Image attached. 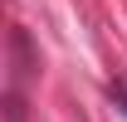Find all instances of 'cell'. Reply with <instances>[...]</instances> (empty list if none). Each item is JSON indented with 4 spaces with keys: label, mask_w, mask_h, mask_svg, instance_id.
Returning a JSON list of instances; mask_svg holds the SVG:
<instances>
[{
    "label": "cell",
    "mask_w": 127,
    "mask_h": 122,
    "mask_svg": "<svg viewBox=\"0 0 127 122\" xmlns=\"http://www.w3.org/2000/svg\"><path fill=\"white\" fill-rule=\"evenodd\" d=\"M112 98H117V103H122V112H127V88H112Z\"/></svg>",
    "instance_id": "obj_1"
}]
</instances>
